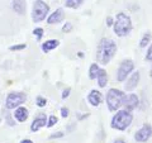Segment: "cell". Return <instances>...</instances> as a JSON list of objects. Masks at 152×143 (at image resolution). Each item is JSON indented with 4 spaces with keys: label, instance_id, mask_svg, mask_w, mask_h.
Masks as SVG:
<instances>
[{
    "label": "cell",
    "instance_id": "cell-1",
    "mask_svg": "<svg viewBox=\"0 0 152 143\" xmlns=\"http://www.w3.org/2000/svg\"><path fill=\"white\" fill-rule=\"evenodd\" d=\"M117 52V45L113 39L109 38H103L98 45V50H96V60L99 63L102 65H107L110 62V60L114 57Z\"/></svg>",
    "mask_w": 152,
    "mask_h": 143
},
{
    "label": "cell",
    "instance_id": "cell-2",
    "mask_svg": "<svg viewBox=\"0 0 152 143\" xmlns=\"http://www.w3.org/2000/svg\"><path fill=\"white\" fill-rule=\"evenodd\" d=\"M132 31V20L124 13L117 14L115 22H114V33L118 37H126Z\"/></svg>",
    "mask_w": 152,
    "mask_h": 143
},
{
    "label": "cell",
    "instance_id": "cell-3",
    "mask_svg": "<svg viewBox=\"0 0 152 143\" xmlns=\"http://www.w3.org/2000/svg\"><path fill=\"white\" fill-rule=\"evenodd\" d=\"M132 120H133L132 113L124 109V110L117 112V114H115V115L113 117V119H112L110 127L113 128V129L126 131L127 128L132 124Z\"/></svg>",
    "mask_w": 152,
    "mask_h": 143
},
{
    "label": "cell",
    "instance_id": "cell-4",
    "mask_svg": "<svg viewBox=\"0 0 152 143\" xmlns=\"http://www.w3.org/2000/svg\"><path fill=\"white\" fill-rule=\"evenodd\" d=\"M123 96L124 94L123 91L118 89H110L107 94V104H108V109L110 112H117L118 109L122 107V101H123Z\"/></svg>",
    "mask_w": 152,
    "mask_h": 143
},
{
    "label": "cell",
    "instance_id": "cell-5",
    "mask_svg": "<svg viewBox=\"0 0 152 143\" xmlns=\"http://www.w3.org/2000/svg\"><path fill=\"white\" fill-rule=\"evenodd\" d=\"M50 12L48 4H46L43 0H36L33 3V10H32V19L33 22L39 23L46 18V15Z\"/></svg>",
    "mask_w": 152,
    "mask_h": 143
},
{
    "label": "cell",
    "instance_id": "cell-6",
    "mask_svg": "<svg viewBox=\"0 0 152 143\" xmlns=\"http://www.w3.org/2000/svg\"><path fill=\"white\" fill-rule=\"evenodd\" d=\"M27 100V95L24 93H10L7 96L5 107L7 109H15L19 105H22Z\"/></svg>",
    "mask_w": 152,
    "mask_h": 143
},
{
    "label": "cell",
    "instance_id": "cell-7",
    "mask_svg": "<svg viewBox=\"0 0 152 143\" xmlns=\"http://www.w3.org/2000/svg\"><path fill=\"white\" fill-rule=\"evenodd\" d=\"M133 69H134L133 61H131V60L123 61V62L121 63V66H119V69H118V71H117V80L119 81V82H123V81L127 79V76L133 71Z\"/></svg>",
    "mask_w": 152,
    "mask_h": 143
},
{
    "label": "cell",
    "instance_id": "cell-8",
    "mask_svg": "<svg viewBox=\"0 0 152 143\" xmlns=\"http://www.w3.org/2000/svg\"><path fill=\"white\" fill-rule=\"evenodd\" d=\"M152 136V127L150 124H143L141 129H138L134 134V139L137 142H147Z\"/></svg>",
    "mask_w": 152,
    "mask_h": 143
},
{
    "label": "cell",
    "instance_id": "cell-9",
    "mask_svg": "<svg viewBox=\"0 0 152 143\" xmlns=\"http://www.w3.org/2000/svg\"><path fill=\"white\" fill-rule=\"evenodd\" d=\"M140 104V100L138 96L136 94H128L123 96V101H122V105H124L126 110L128 112H132L133 109H136Z\"/></svg>",
    "mask_w": 152,
    "mask_h": 143
},
{
    "label": "cell",
    "instance_id": "cell-10",
    "mask_svg": "<svg viewBox=\"0 0 152 143\" xmlns=\"http://www.w3.org/2000/svg\"><path fill=\"white\" fill-rule=\"evenodd\" d=\"M140 79H141V74L138 72V71H136V72H133L132 76L129 79H128V81L126 82L124 85V89L127 90V91H132L133 89H134L137 85H138L140 82Z\"/></svg>",
    "mask_w": 152,
    "mask_h": 143
},
{
    "label": "cell",
    "instance_id": "cell-11",
    "mask_svg": "<svg viewBox=\"0 0 152 143\" xmlns=\"http://www.w3.org/2000/svg\"><path fill=\"white\" fill-rule=\"evenodd\" d=\"M64 18H65V12H64V9L58 8L56 12H53V13H52L51 15L48 17V19H47V23H48V24H56V23L62 22Z\"/></svg>",
    "mask_w": 152,
    "mask_h": 143
},
{
    "label": "cell",
    "instance_id": "cell-12",
    "mask_svg": "<svg viewBox=\"0 0 152 143\" xmlns=\"http://www.w3.org/2000/svg\"><path fill=\"white\" fill-rule=\"evenodd\" d=\"M47 124V118H46V115L45 114H39L34 120H33V123H32V125H31V131L32 132H37L39 128H42V127H45Z\"/></svg>",
    "mask_w": 152,
    "mask_h": 143
},
{
    "label": "cell",
    "instance_id": "cell-13",
    "mask_svg": "<svg viewBox=\"0 0 152 143\" xmlns=\"http://www.w3.org/2000/svg\"><path fill=\"white\" fill-rule=\"evenodd\" d=\"M28 115H29V113H28V109L24 108V107H18L15 108V112H14V118L17 119L18 122H26Z\"/></svg>",
    "mask_w": 152,
    "mask_h": 143
},
{
    "label": "cell",
    "instance_id": "cell-14",
    "mask_svg": "<svg viewBox=\"0 0 152 143\" xmlns=\"http://www.w3.org/2000/svg\"><path fill=\"white\" fill-rule=\"evenodd\" d=\"M88 100H89V103L91 104L93 107H98L99 104L102 103L103 96H102L100 93L96 91V90H91V91H90V94L88 95Z\"/></svg>",
    "mask_w": 152,
    "mask_h": 143
},
{
    "label": "cell",
    "instance_id": "cell-15",
    "mask_svg": "<svg viewBox=\"0 0 152 143\" xmlns=\"http://www.w3.org/2000/svg\"><path fill=\"white\" fill-rule=\"evenodd\" d=\"M12 8H13V10L18 14H24L26 8H27V1L26 0H13Z\"/></svg>",
    "mask_w": 152,
    "mask_h": 143
},
{
    "label": "cell",
    "instance_id": "cell-16",
    "mask_svg": "<svg viewBox=\"0 0 152 143\" xmlns=\"http://www.w3.org/2000/svg\"><path fill=\"white\" fill-rule=\"evenodd\" d=\"M96 79H98V84H99V86H100V88H105L107 86V84H108V75L105 72V70L99 69Z\"/></svg>",
    "mask_w": 152,
    "mask_h": 143
},
{
    "label": "cell",
    "instance_id": "cell-17",
    "mask_svg": "<svg viewBox=\"0 0 152 143\" xmlns=\"http://www.w3.org/2000/svg\"><path fill=\"white\" fill-rule=\"evenodd\" d=\"M60 46V41H57V39H48V41H46L43 45H42V51L43 52H50L52 50H55L56 47H58Z\"/></svg>",
    "mask_w": 152,
    "mask_h": 143
},
{
    "label": "cell",
    "instance_id": "cell-18",
    "mask_svg": "<svg viewBox=\"0 0 152 143\" xmlns=\"http://www.w3.org/2000/svg\"><path fill=\"white\" fill-rule=\"evenodd\" d=\"M83 3H84V0H66L65 7L66 8H71V9H77Z\"/></svg>",
    "mask_w": 152,
    "mask_h": 143
},
{
    "label": "cell",
    "instance_id": "cell-19",
    "mask_svg": "<svg viewBox=\"0 0 152 143\" xmlns=\"http://www.w3.org/2000/svg\"><path fill=\"white\" fill-rule=\"evenodd\" d=\"M98 71H99V65L98 63H93L91 66H90V69H89V77L91 80L96 79Z\"/></svg>",
    "mask_w": 152,
    "mask_h": 143
},
{
    "label": "cell",
    "instance_id": "cell-20",
    "mask_svg": "<svg viewBox=\"0 0 152 143\" xmlns=\"http://www.w3.org/2000/svg\"><path fill=\"white\" fill-rule=\"evenodd\" d=\"M150 41H151V33H146V34L142 37V39H141V42H140V46L143 48V47H146L147 45L150 43Z\"/></svg>",
    "mask_w": 152,
    "mask_h": 143
},
{
    "label": "cell",
    "instance_id": "cell-21",
    "mask_svg": "<svg viewBox=\"0 0 152 143\" xmlns=\"http://www.w3.org/2000/svg\"><path fill=\"white\" fill-rule=\"evenodd\" d=\"M36 104H37V107L43 108V107H46L47 100H46L45 98H42V96H37V99H36Z\"/></svg>",
    "mask_w": 152,
    "mask_h": 143
},
{
    "label": "cell",
    "instance_id": "cell-22",
    "mask_svg": "<svg viewBox=\"0 0 152 143\" xmlns=\"http://www.w3.org/2000/svg\"><path fill=\"white\" fill-rule=\"evenodd\" d=\"M57 123V118H56V115H51L48 119H47V127L48 128H51V127H53L55 124Z\"/></svg>",
    "mask_w": 152,
    "mask_h": 143
},
{
    "label": "cell",
    "instance_id": "cell-23",
    "mask_svg": "<svg viewBox=\"0 0 152 143\" xmlns=\"http://www.w3.org/2000/svg\"><path fill=\"white\" fill-rule=\"evenodd\" d=\"M33 34L37 36V39L38 41H41L42 36H43V29H42V28H36V29L33 31Z\"/></svg>",
    "mask_w": 152,
    "mask_h": 143
},
{
    "label": "cell",
    "instance_id": "cell-24",
    "mask_svg": "<svg viewBox=\"0 0 152 143\" xmlns=\"http://www.w3.org/2000/svg\"><path fill=\"white\" fill-rule=\"evenodd\" d=\"M24 48H27V45H17V46H12L10 48V51H20V50H24Z\"/></svg>",
    "mask_w": 152,
    "mask_h": 143
},
{
    "label": "cell",
    "instance_id": "cell-25",
    "mask_svg": "<svg viewBox=\"0 0 152 143\" xmlns=\"http://www.w3.org/2000/svg\"><path fill=\"white\" fill-rule=\"evenodd\" d=\"M72 31V24H71V23H66V24L62 27V32H71Z\"/></svg>",
    "mask_w": 152,
    "mask_h": 143
},
{
    "label": "cell",
    "instance_id": "cell-26",
    "mask_svg": "<svg viewBox=\"0 0 152 143\" xmlns=\"http://www.w3.org/2000/svg\"><path fill=\"white\" fill-rule=\"evenodd\" d=\"M146 60L152 61V45L148 47V51H147V55H146Z\"/></svg>",
    "mask_w": 152,
    "mask_h": 143
},
{
    "label": "cell",
    "instance_id": "cell-27",
    "mask_svg": "<svg viewBox=\"0 0 152 143\" xmlns=\"http://www.w3.org/2000/svg\"><path fill=\"white\" fill-rule=\"evenodd\" d=\"M69 109L67 108H62L61 109V115H62V118H67L69 117Z\"/></svg>",
    "mask_w": 152,
    "mask_h": 143
},
{
    "label": "cell",
    "instance_id": "cell-28",
    "mask_svg": "<svg viewBox=\"0 0 152 143\" xmlns=\"http://www.w3.org/2000/svg\"><path fill=\"white\" fill-rule=\"evenodd\" d=\"M70 91H71V89H70V88L65 89V90H64V93H62V99H66V98H69V95H70Z\"/></svg>",
    "mask_w": 152,
    "mask_h": 143
},
{
    "label": "cell",
    "instance_id": "cell-29",
    "mask_svg": "<svg viewBox=\"0 0 152 143\" xmlns=\"http://www.w3.org/2000/svg\"><path fill=\"white\" fill-rule=\"evenodd\" d=\"M61 137H64V133H62V132H60V133H55V134H52L50 138H51V139H55V138H61Z\"/></svg>",
    "mask_w": 152,
    "mask_h": 143
},
{
    "label": "cell",
    "instance_id": "cell-30",
    "mask_svg": "<svg viewBox=\"0 0 152 143\" xmlns=\"http://www.w3.org/2000/svg\"><path fill=\"white\" fill-rule=\"evenodd\" d=\"M107 26H109V27H110V26H113V19H112L110 17H109V18H107Z\"/></svg>",
    "mask_w": 152,
    "mask_h": 143
},
{
    "label": "cell",
    "instance_id": "cell-31",
    "mask_svg": "<svg viewBox=\"0 0 152 143\" xmlns=\"http://www.w3.org/2000/svg\"><path fill=\"white\" fill-rule=\"evenodd\" d=\"M20 143H33V142H32L31 139H23Z\"/></svg>",
    "mask_w": 152,
    "mask_h": 143
},
{
    "label": "cell",
    "instance_id": "cell-32",
    "mask_svg": "<svg viewBox=\"0 0 152 143\" xmlns=\"http://www.w3.org/2000/svg\"><path fill=\"white\" fill-rule=\"evenodd\" d=\"M114 143H126L124 141H123V139H117L115 142H114Z\"/></svg>",
    "mask_w": 152,
    "mask_h": 143
},
{
    "label": "cell",
    "instance_id": "cell-33",
    "mask_svg": "<svg viewBox=\"0 0 152 143\" xmlns=\"http://www.w3.org/2000/svg\"><path fill=\"white\" fill-rule=\"evenodd\" d=\"M150 75H151V77H152V67H151V72H150Z\"/></svg>",
    "mask_w": 152,
    "mask_h": 143
}]
</instances>
